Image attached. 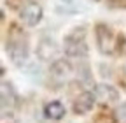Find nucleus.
Masks as SVG:
<instances>
[{
	"instance_id": "nucleus-4",
	"label": "nucleus",
	"mask_w": 126,
	"mask_h": 123,
	"mask_svg": "<svg viewBox=\"0 0 126 123\" xmlns=\"http://www.w3.org/2000/svg\"><path fill=\"white\" fill-rule=\"evenodd\" d=\"M7 51L11 55V60L14 62L18 67H23V63L28 60V46L23 41H9L7 44Z\"/></svg>"
},
{
	"instance_id": "nucleus-7",
	"label": "nucleus",
	"mask_w": 126,
	"mask_h": 123,
	"mask_svg": "<svg viewBox=\"0 0 126 123\" xmlns=\"http://www.w3.org/2000/svg\"><path fill=\"white\" fill-rule=\"evenodd\" d=\"M65 105H63L61 102L54 100V102H49L46 107H44V114L46 118H49V120H61L63 116H65Z\"/></svg>"
},
{
	"instance_id": "nucleus-3",
	"label": "nucleus",
	"mask_w": 126,
	"mask_h": 123,
	"mask_svg": "<svg viewBox=\"0 0 126 123\" xmlns=\"http://www.w3.org/2000/svg\"><path fill=\"white\" fill-rule=\"evenodd\" d=\"M19 18L23 20V23H26L28 26H35L40 23L42 20V7L37 2H28L23 5L21 12H19Z\"/></svg>"
},
{
	"instance_id": "nucleus-1",
	"label": "nucleus",
	"mask_w": 126,
	"mask_h": 123,
	"mask_svg": "<svg viewBox=\"0 0 126 123\" xmlns=\"http://www.w3.org/2000/svg\"><path fill=\"white\" fill-rule=\"evenodd\" d=\"M63 49L70 58H86L88 56V44H86V34L82 28H75L70 32L63 41Z\"/></svg>"
},
{
	"instance_id": "nucleus-11",
	"label": "nucleus",
	"mask_w": 126,
	"mask_h": 123,
	"mask_svg": "<svg viewBox=\"0 0 126 123\" xmlns=\"http://www.w3.org/2000/svg\"><path fill=\"white\" fill-rule=\"evenodd\" d=\"M117 118L121 123H126V104H121V107L117 109Z\"/></svg>"
},
{
	"instance_id": "nucleus-6",
	"label": "nucleus",
	"mask_w": 126,
	"mask_h": 123,
	"mask_svg": "<svg viewBox=\"0 0 126 123\" xmlns=\"http://www.w3.org/2000/svg\"><path fill=\"white\" fill-rule=\"evenodd\" d=\"M51 76L53 79L58 83H65L70 76H72V67L67 60H56L53 67H51Z\"/></svg>"
},
{
	"instance_id": "nucleus-5",
	"label": "nucleus",
	"mask_w": 126,
	"mask_h": 123,
	"mask_svg": "<svg viewBox=\"0 0 126 123\" xmlns=\"http://www.w3.org/2000/svg\"><path fill=\"white\" fill-rule=\"evenodd\" d=\"M94 100H96V97H94V93H91V91H84V93H81L75 102H74V113L75 114H86L93 109L94 105Z\"/></svg>"
},
{
	"instance_id": "nucleus-10",
	"label": "nucleus",
	"mask_w": 126,
	"mask_h": 123,
	"mask_svg": "<svg viewBox=\"0 0 126 123\" xmlns=\"http://www.w3.org/2000/svg\"><path fill=\"white\" fill-rule=\"evenodd\" d=\"M14 100H16V95H14L12 88H11V91L7 93V84L4 83V84H2V109H5V107H7V102H9V105H12Z\"/></svg>"
},
{
	"instance_id": "nucleus-9",
	"label": "nucleus",
	"mask_w": 126,
	"mask_h": 123,
	"mask_svg": "<svg viewBox=\"0 0 126 123\" xmlns=\"http://www.w3.org/2000/svg\"><path fill=\"white\" fill-rule=\"evenodd\" d=\"M39 56L42 60H49L51 56H54V46H53V41L49 39H42V42L39 44V49H37Z\"/></svg>"
},
{
	"instance_id": "nucleus-8",
	"label": "nucleus",
	"mask_w": 126,
	"mask_h": 123,
	"mask_svg": "<svg viewBox=\"0 0 126 123\" xmlns=\"http://www.w3.org/2000/svg\"><path fill=\"white\" fill-rule=\"evenodd\" d=\"M96 95L102 99V100H107V102H116L119 100V91L110 86V84H100L96 88Z\"/></svg>"
},
{
	"instance_id": "nucleus-2",
	"label": "nucleus",
	"mask_w": 126,
	"mask_h": 123,
	"mask_svg": "<svg viewBox=\"0 0 126 123\" xmlns=\"http://www.w3.org/2000/svg\"><path fill=\"white\" fill-rule=\"evenodd\" d=\"M96 41H98V48L102 49V53L105 55H110L114 53L116 49V37L112 35L110 28L105 26V25H98L96 26Z\"/></svg>"
}]
</instances>
